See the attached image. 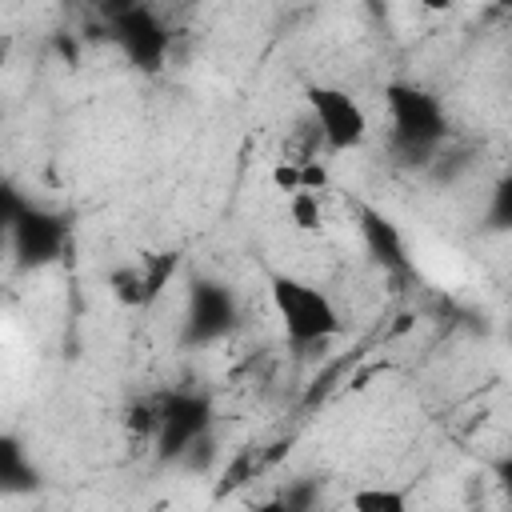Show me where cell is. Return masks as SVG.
Wrapping results in <instances>:
<instances>
[{"label": "cell", "instance_id": "obj_15", "mask_svg": "<svg viewBox=\"0 0 512 512\" xmlns=\"http://www.w3.org/2000/svg\"><path fill=\"white\" fill-rule=\"evenodd\" d=\"M296 164H300V192H316V196H320V192L332 184V172H328L324 160L312 156V160H296Z\"/></svg>", "mask_w": 512, "mask_h": 512}, {"label": "cell", "instance_id": "obj_1", "mask_svg": "<svg viewBox=\"0 0 512 512\" xmlns=\"http://www.w3.org/2000/svg\"><path fill=\"white\" fill-rule=\"evenodd\" d=\"M384 104L392 116V148L400 160H428L444 140H448V116L444 104L420 88V84H404L392 80L384 88Z\"/></svg>", "mask_w": 512, "mask_h": 512}, {"label": "cell", "instance_id": "obj_7", "mask_svg": "<svg viewBox=\"0 0 512 512\" xmlns=\"http://www.w3.org/2000/svg\"><path fill=\"white\" fill-rule=\"evenodd\" d=\"M112 36L124 48V56L132 60V68H140V72H156L168 56L164 24L156 20V12L140 8V4H128V8L112 12Z\"/></svg>", "mask_w": 512, "mask_h": 512}, {"label": "cell", "instance_id": "obj_5", "mask_svg": "<svg viewBox=\"0 0 512 512\" xmlns=\"http://www.w3.org/2000/svg\"><path fill=\"white\" fill-rule=\"evenodd\" d=\"M304 96L312 108L316 136L332 152H348V148H360L368 140V112L360 108V100L352 92H344L336 84H308Z\"/></svg>", "mask_w": 512, "mask_h": 512}, {"label": "cell", "instance_id": "obj_12", "mask_svg": "<svg viewBox=\"0 0 512 512\" xmlns=\"http://www.w3.org/2000/svg\"><path fill=\"white\" fill-rule=\"evenodd\" d=\"M484 224L492 232H512V172L496 180L492 200H488V212H484Z\"/></svg>", "mask_w": 512, "mask_h": 512}, {"label": "cell", "instance_id": "obj_13", "mask_svg": "<svg viewBox=\"0 0 512 512\" xmlns=\"http://www.w3.org/2000/svg\"><path fill=\"white\" fill-rule=\"evenodd\" d=\"M288 216H292V224H296L300 232H316L320 220H324L320 196H316V192H296V196H288Z\"/></svg>", "mask_w": 512, "mask_h": 512}, {"label": "cell", "instance_id": "obj_9", "mask_svg": "<svg viewBox=\"0 0 512 512\" xmlns=\"http://www.w3.org/2000/svg\"><path fill=\"white\" fill-rule=\"evenodd\" d=\"M352 512H412L408 504V488H392V484H360L348 496Z\"/></svg>", "mask_w": 512, "mask_h": 512}, {"label": "cell", "instance_id": "obj_16", "mask_svg": "<svg viewBox=\"0 0 512 512\" xmlns=\"http://www.w3.org/2000/svg\"><path fill=\"white\" fill-rule=\"evenodd\" d=\"M272 184H276V192L296 196V192H300V164H296V160H280V164L272 168Z\"/></svg>", "mask_w": 512, "mask_h": 512}, {"label": "cell", "instance_id": "obj_3", "mask_svg": "<svg viewBox=\"0 0 512 512\" xmlns=\"http://www.w3.org/2000/svg\"><path fill=\"white\" fill-rule=\"evenodd\" d=\"M212 428V400L200 388H172L152 404V444L160 460H180Z\"/></svg>", "mask_w": 512, "mask_h": 512}, {"label": "cell", "instance_id": "obj_8", "mask_svg": "<svg viewBox=\"0 0 512 512\" xmlns=\"http://www.w3.org/2000/svg\"><path fill=\"white\" fill-rule=\"evenodd\" d=\"M356 220H360V240H364L368 256L388 276H412V260H408V244L400 236V224L392 216H384L380 208H372V204H360Z\"/></svg>", "mask_w": 512, "mask_h": 512}, {"label": "cell", "instance_id": "obj_11", "mask_svg": "<svg viewBox=\"0 0 512 512\" xmlns=\"http://www.w3.org/2000/svg\"><path fill=\"white\" fill-rule=\"evenodd\" d=\"M176 268H180V256L176 252H160V256H148L144 260V268H140V276H144V304H152L164 292V284L172 280Z\"/></svg>", "mask_w": 512, "mask_h": 512}, {"label": "cell", "instance_id": "obj_14", "mask_svg": "<svg viewBox=\"0 0 512 512\" xmlns=\"http://www.w3.org/2000/svg\"><path fill=\"white\" fill-rule=\"evenodd\" d=\"M108 284H112L120 304H144V276H140V268H120V272H112Z\"/></svg>", "mask_w": 512, "mask_h": 512}, {"label": "cell", "instance_id": "obj_10", "mask_svg": "<svg viewBox=\"0 0 512 512\" xmlns=\"http://www.w3.org/2000/svg\"><path fill=\"white\" fill-rule=\"evenodd\" d=\"M0 480H4V492L36 488V468H32V460H24V448L12 436L0 440Z\"/></svg>", "mask_w": 512, "mask_h": 512}, {"label": "cell", "instance_id": "obj_6", "mask_svg": "<svg viewBox=\"0 0 512 512\" xmlns=\"http://www.w3.org/2000/svg\"><path fill=\"white\" fill-rule=\"evenodd\" d=\"M240 320V300L236 292L216 280V276H192L188 284V308H184V344H212L228 336Z\"/></svg>", "mask_w": 512, "mask_h": 512}, {"label": "cell", "instance_id": "obj_17", "mask_svg": "<svg viewBox=\"0 0 512 512\" xmlns=\"http://www.w3.org/2000/svg\"><path fill=\"white\" fill-rule=\"evenodd\" d=\"M492 476H496V484H500V492H504V500H508V508H512V452L492 464Z\"/></svg>", "mask_w": 512, "mask_h": 512}, {"label": "cell", "instance_id": "obj_2", "mask_svg": "<svg viewBox=\"0 0 512 512\" xmlns=\"http://www.w3.org/2000/svg\"><path fill=\"white\" fill-rule=\"evenodd\" d=\"M268 292H272V308L284 324L288 344L308 348V344H324L328 336L340 332V312L324 288H316L300 276H288V272H272Z\"/></svg>", "mask_w": 512, "mask_h": 512}, {"label": "cell", "instance_id": "obj_4", "mask_svg": "<svg viewBox=\"0 0 512 512\" xmlns=\"http://www.w3.org/2000/svg\"><path fill=\"white\" fill-rule=\"evenodd\" d=\"M4 228H8V240H12L16 256H20V264H28V268L60 260L64 248H68L64 216L20 200L16 188H4Z\"/></svg>", "mask_w": 512, "mask_h": 512}, {"label": "cell", "instance_id": "obj_18", "mask_svg": "<svg viewBox=\"0 0 512 512\" xmlns=\"http://www.w3.org/2000/svg\"><path fill=\"white\" fill-rule=\"evenodd\" d=\"M256 512H312V508H300V504L288 500V496H272V500L256 504Z\"/></svg>", "mask_w": 512, "mask_h": 512}]
</instances>
